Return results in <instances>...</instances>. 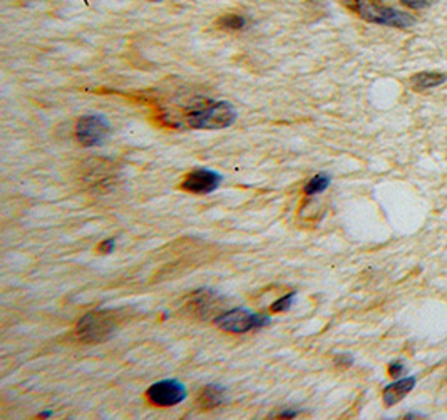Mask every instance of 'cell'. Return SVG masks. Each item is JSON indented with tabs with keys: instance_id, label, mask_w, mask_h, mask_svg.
<instances>
[{
	"instance_id": "6da1fadb",
	"label": "cell",
	"mask_w": 447,
	"mask_h": 420,
	"mask_svg": "<svg viewBox=\"0 0 447 420\" xmlns=\"http://www.w3.org/2000/svg\"><path fill=\"white\" fill-rule=\"evenodd\" d=\"M183 121L193 129H225L237 121V110L227 101L198 98L184 108Z\"/></svg>"
},
{
	"instance_id": "7a4b0ae2",
	"label": "cell",
	"mask_w": 447,
	"mask_h": 420,
	"mask_svg": "<svg viewBox=\"0 0 447 420\" xmlns=\"http://www.w3.org/2000/svg\"><path fill=\"white\" fill-rule=\"evenodd\" d=\"M121 313L116 310H101L87 313L77 322L74 336L81 344H99L108 340L121 323Z\"/></svg>"
},
{
	"instance_id": "3957f363",
	"label": "cell",
	"mask_w": 447,
	"mask_h": 420,
	"mask_svg": "<svg viewBox=\"0 0 447 420\" xmlns=\"http://www.w3.org/2000/svg\"><path fill=\"white\" fill-rule=\"evenodd\" d=\"M363 21L372 24L397 27V29H411L416 24V18L411 13H404L395 8L385 6L380 0H362L357 11Z\"/></svg>"
},
{
	"instance_id": "277c9868",
	"label": "cell",
	"mask_w": 447,
	"mask_h": 420,
	"mask_svg": "<svg viewBox=\"0 0 447 420\" xmlns=\"http://www.w3.org/2000/svg\"><path fill=\"white\" fill-rule=\"evenodd\" d=\"M266 323H270L268 317L258 315L247 308H233L215 318V325L228 334H248L251 330L261 329Z\"/></svg>"
},
{
	"instance_id": "5b68a950",
	"label": "cell",
	"mask_w": 447,
	"mask_h": 420,
	"mask_svg": "<svg viewBox=\"0 0 447 420\" xmlns=\"http://www.w3.org/2000/svg\"><path fill=\"white\" fill-rule=\"evenodd\" d=\"M186 395L184 385L173 378L156 382L146 392V399L156 407H174V405L181 404Z\"/></svg>"
},
{
	"instance_id": "8992f818",
	"label": "cell",
	"mask_w": 447,
	"mask_h": 420,
	"mask_svg": "<svg viewBox=\"0 0 447 420\" xmlns=\"http://www.w3.org/2000/svg\"><path fill=\"white\" fill-rule=\"evenodd\" d=\"M109 132V123L106 121L103 116H96V114L81 118L76 126L77 141L86 147L103 144V142L108 140Z\"/></svg>"
},
{
	"instance_id": "52a82bcc",
	"label": "cell",
	"mask_w": 447,
	"mask_h": 420,
	"mask_svg": "<svg viewBox=\"0 0 447 420\" xmlns=\"http://www.w3.org/2000/svg\"><path fill=\"white\" fill-rule=\"evenodd\" d=\"M223 183V176L211 169H196L191 171L184 181L181 183L183 191L193 193V195H210L215 189L220 188Z\"/></svg>"
},
{
	"instance_id": "ba28073f",
	"label": "cell",
	"mask_w": 447,
	"mask_h": 420,
	"mask_svg": "<svg viewBox=\"0 0 447 420\" xmlns=\"http://www.w3.org/2000/svg\"><path fill=\"white\" fill-rule=\"evenodd\" d=\"M221 300L218 298V295L211 290H198V292L191 293L188 297L186 307H184V312L188 313V317L191 318H208L211 313L218 310Z\"/></svg>"
},
{
	"instance_id": "9c48e42d",
	"label": "cell",
	"mask_w": 447,
	"mask_h": 420,
	"mask_svg": "<svg viewBox=\"0 0 447 420\" xmlns=\"http://www.w3.org/2000/svg\"><path fill=\"white\" fill-rule=\"evenodd\" d=\"M227 397H228L227 389H225L223 385L211 384V385L203 387V389L200 390L196 404L201 410H213L227 402Z\"/></svg>"
},
{
	"instance_id": "30bf717a",
	"label": "cell",
	"mask_w": 447,
	"mask_h": 420,
	"mask_svg": "<svg viewBox=\"0 0 447 420\" xmlns=\"http://www.w3.org/2000/svg\"><path fill=\"white\" fill-rule=\"evenodd\" d=\"M416 382H417L416 377H407V378H402V380L394 382V384L387 385L384 389V394H382V400H384L385 407H392V405L399 404L405 395L411 394L414 387H416Z\"/></svg>"
},
{
	"instance_id": "8fae6325",
	"label": "cell",
	"mask_w": 447,
	"mask_h": 420,
	"mask_svg": "<svg viewBox=\"0 0 447 420\" xmlns=\"http://www.w3.org/2000/svg\"><path fill=\"white\" fill-rule=\"evenodd\" d=\"M447 81L446 74L441 72H419L416 76L411 77V87L416 92H424L427 89H432V87H437L441 84H444Z\"/></svg>"
},
{
	"instance_id": "7c38bea8",
	"label": "cell",
	"mask_w": 447,
	"mask_h": 420,
	"mask_svg": "<svg viewBox=\"0 0 447 420\" xmlns=\"http://www.w3.org/2000/svg\"><path fill=\"white\" fill-rule=\"evenodd\" d=\"M216 25L225 30H239L247 25V18L243 16H238V13H225V16L218 18Z\"/></svg>"
},
{
	"instance_id": "4fadbf2b",
	"label": "cell",
	"mask_w": 447,
	"mask_h": 420,
	"mask_svg": "<svg viewBox=\"0 0 447 420\" xmlns=\"http://www.w3.org/2000/svg\"><path fill=\"white\" fill-rule=\"evenodd\" d=\"M330 184V176L325 173H320L317 174V176H313L310 181L307 183L305 186V195L308 196H313V195H320V193H324L327 188H329Z\"/></svg>"
},
{
	"instance_id": "5bb4252c",
	"label": "cell",
	"mask_w": 447,
	"mask_h": 420,
	"mask_svg": "<svg viewBox=\"0 0 447 420\" xmlns=\"http://www.w3.org/2000/svg\"><path fill=\"white\" fill-rule=\"evenodd\" d=\"M293 300H295V293H287V295H285V297L278 298L273 305H271V312H273V313L287 312L288 308H292Z\"/></svg>"
},
{
	"instance_id": "9a60e30c",
	"label": "cell",
	"mask_w": 447,
	"mask_h": 420,
	"mask_svg": "<svg viewBox=\"0 0 447 420\" xmlns=\"http://www.w3.org/2000/svg\"><path fill=\"white\" fill-rule=\"evenodd\" d=\"M405 7L412 8V11H424L432 4V0H402Z\"/></svg>"
},
{
	"instance_id": "2e32d148",
	"label": "cell",
	"mask_w": 447,
	"mask_h": 420,
	"mask_svg": "<svg viewBox=\"0 0 447 420\" xmlns=\"http://www.w3.org/2000/svg\"><path fill=\"white\" fill-rule=\"evenodd\" d=\"M114 248H116V242L114 239H104L103 243L99 244V253H104V255H109V253L114 251Z\"/></svg>"
},
{
	"instance_id": "e0dca14e",
	"label": "cell",
	"mask_w": 447,
	"mask_h": 420,
	"mask_svg": "<svg viewBox=\"0 0 447 420\" xmlns=\"http://www.w3.org/2000/svg\"><path fill=\"white\" fill-rule=\"evenodd\" d=\"M353 363V358L350 357V355H347V353H344V355H339L337 358H335V365L337 367H344V368H347V367H350Z\"/></svg>"
},
{
	"instance_id": "ac0fdd59",
	"label": "cell",
	"mask_w": 447,
	"mask_h": 420,
	"mask_svg": "<svg viewBox=\"0 0 447 420\" xmlns=\"http://www.w3.org/2000/svg\"><path fill=\"white\" fill-rule=\"evenodd\" d=\"M402 372H404V365L400 362H392L389 365V375L390 377H399V375H402Z\"/></svg>"
},
{
	"instance_id": "d6986e66",
	"label": "cell",
	"mask_w": 447,
	"mask_h": 420,
	"mask_svg": "<svg viewBox=\"0 0 447 420\" xmlns=\"http://www.w3.org/2000/svg\"><path fill=\"white\" fill-rule=\"evenodd\" d=\"M361 2H362V0H342L344 6L347 7L349 11H352V12H356V13L358 11V7H361Z\"/></svg>"
},
{
	"instance_id": "ffe728a7",
	"label": "cell",
	"mask_w": 447,
	"mask_h": 420,
	"mask_svg": "<svg viewBox=\"0 0 447 420\" xmlns=\"http://www.w3.org/2000/svg\"><path fill=\"white\" fill-rule=\"evenodd\" d=\"M298 412H293V410H283V412H280V415H275V417H280V419H293L297 417Z\"/></svg>"
},
{
	"instance_id": "44dd1931",
	"label": "cell",
	"mask_w": 447,
	"mask_h": 420,
	"mask_svg": "<svg viewBox=\"0 0 447 420\" xmlns=\"http://www.w3.org/2000/svg\"><path fill=\"white\" fill-rule=\"evenodd\" d=\"M153 2H158V0H153Z\"/></svg>"
}]
</instances>
